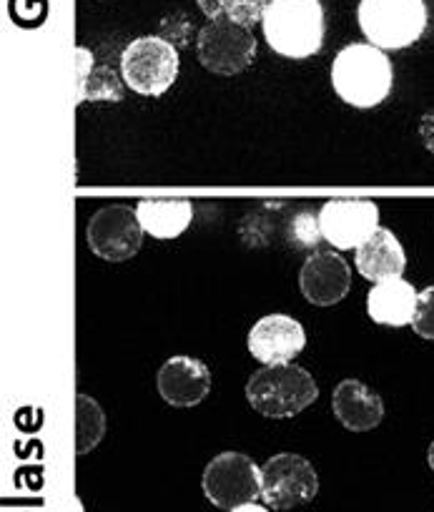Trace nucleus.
<instances>
[{
  "instance_id": "obj_1",
  "label": "nucleus",
  "mask_w": 434,
  "mask_h": 512,
  "mask_svg": "<svg viewBox=\"0 0 434 512\" xmlns=\"http://www.w3.org/2000/svg\"><path fill=\"white\" fill-rule=\"evenodd\" d=\"M271 51L289 61H304L324 46L322 0H269L261 18Z\"/></svg>"
},
{
  "instance_id": "obj_2",
  "label": "nucleus",
  "mask_w": 434,
  "mask_h": 512,
  "mask_svg": "<svg viewBox=\"0 0 434 512\" xmlns=\"http://www.w3.org/2000/svg\"><path fill=\"white\" fill-rule=\"evenodd\" d=\"M394 86L392 61L372 43H352L332 63V88L354 108H374L387 101Z\"/></svg>"
},
{
  "instance_id": "obj_3",
  "label": "nucleus",
  "mask_w": 434,
  "mask_h": 512,
  "mask_svg": "<svg viewBox=\"0 0 434 512\" xmlns=\"http://www.w3.org/2000/svg\"><path fill=\"white\" fill-rule=\"evenodd\" d=\"M319 397V384L299 364L261 367L246 382V400L251 410L269 420H289L312 407Z\"/></svg>"
},
{
  "instance_id": "obj_4",
  "label": "nucleus",
  "mask_w": 434,
  "mask_h": 512,
  "mask_svg": "<svg viewBox=\"0 0 434 512\" xmlns=\"http://www.w3.org/2000/svg\"><path fill=\"white\" fill-rule=\"evenodd\" d=\"M357 21L379 51H402L424 36L429 13L424 0H359Z\"/></svg>"
},
{
  "instance_id": "obj_5",
  "label": "nucleus",
  "mask_w": 434,
  "mask_h": 512,
  "mask_svg": "<svg viewBox=\"0 0 434 512\" xmlns=\"http://www.w3.org/2000/svg\"><path fill=\"white\" fill-rule=\"evenodd\" d=\"M179 48L161 36H141L121 53L123 83L138 96L159 98L179 78Z\"/></svg>"
},
{
  "instance_id": "obj_6",
  "label": "nucleus",
  "mask_w": 434,
  "mask_h": 512,
  "mask_svg": "<svg viewBox=\"0 0 434 512\" xmlns=\"http://www.w3.org/2000/svg\"><path fill=\"white\" fill-rule=\"evenodd\" d=\"M204 495L219 510H236L261 497V467L241 452H221L206 465Z\"/></svg>"
},
{
  "instance_id": "obj_7",
  "label": "nucleus",
  "mask_w": 434,
  "mask_h": 512,
  "mask_svg": "<svg viewBox=\"0 0 434 512\" xmlns=\"http://www.w3.org/2000/svg\"><path fill=\"white\" fill-rule=\"evenodd\" d=\"M319 475L312 462L294 452H281L261 465V500L271 510H292L317 497Z\"/></svg>"
},
{
  "instance_id": "obj_8",
  "label": "nucleus",
  "mask_w": 434,
  "mask_h": 512,
  "mask_svg": "<svg viewBox=\"0 0 434 512\" xmlns=\"http://www.w3.org/2000/svg\"><path fill=\"white\" fill-rule=\"evenodd\" d=\"M196 56L216 76H239L254 63L256 38L251 28L229 21H209L196 38Z\"/></svg>"
},
{
  "instance_id": "obj_9",
  "label": "nucleus",
  "mask_w": 434,
  "mask_h": 512,
  "mask_svg": "<svg viewBox=\"0 0 434 512\" xmlns=\"http://www.w3.org/2000/svg\"><path fill=\"white\" fill-rule=\"evenodd\" d=\"M143 226L136 209L123 204H111L98 209L88 221V246L103 262H128L141 251Z\"/></svg>"
},
{
  "instance_id": "obj_10",
  "label": "nucleus",
  "mask_w": 434,
  "mask_h": 512,
  "mask_svg": "<svg viewBox=\"0 0 434 512\" xmlns=\"http://www.w3.org/2000/svg\"><path fill=\"white\" fill-rule=\"evenodd\" d=\"M319 229L324 241L339 251L367 244L379 226V206L367 199H334L319 209Z\"/></svg>"
},
{
  "instance_id": "obj_11",
  "label": "nucleus",
  "mask_w": 434,
  "mask_h": 512,
  "mask_svg": "<svg viewBox=\"0 0 434 512\" xmlns=\"http://www.w3.org/2000/svg\"><path fill=\"white\" fill-rule=\"evenodd\" d=\"M246 344L256 362L264 367H276V364H294V357H299L307 347V334L302 324L289 314H269L251 327Z\"/></svg>"
},
{
  "instance_id": "obj_12",
  "label": "nucleus",
  "mask_w": 434,
  "mask_h": 512,
  "mask_svg": "<svg viewBox=\"0 0 434 512\" xmlns=\"http://www.w3.org/2000/svg\"><path fill=\"white\" fill-rule=\"evenodd\" d=\"M299 289L314 307H332L352 289V269L337 251H319L304 262L299 272Z\"/></svg>"
},
{
  "instance_id": "obj_13",
  "label": "nucleus",
  "mask_w": 434,
  "mask_h": 512,
  "mask_svg": "<svg viewBox=\"0 0 434 512\" xmlns=\"http://www.w3.org/2000/svg\"><path fill=\"white\" fill-rule=\"evenodd\" d=\"M156 387L171 407H196L211 392V372L199 359L179 354L159 369Z\"/></svg>"
},
{
  "instance_id": "obj_14",
  "label": "nucleus",
  "mask_w": 434,
  "mask_h": 512,
  "mask_svg": "<svg viewBox=\"0 0 434 512\" xmlns=\"http://www.w3.org/2000/svg\"><path fill=\"white\" fill-rule=\"evenodd\" d=\"M334 417L352 432H369L379 427L384 417V402L372 387L359 379H344L332 397Z\"/></svg>"
},
{
  "instance_id": "obj_15",
  "label": "nucleus",
  "mask_w": 434,
  "mask_h": 512,
  "mask_svg": "<svg viewBox=\"0 0 434 512\" xmlns=\"http://www.w3.org/2000/svg\"><path fill=\"white\" fill-rule=\"evenodd\" d=\"M419 292L407 279H387L369 289L367 314L382 327H407L417 312Z\"/></svg>"
},
{
  "instance_id": "obj_16",
  "label": "nucleus",
  "mask_w": 434,
  "mask_h": 512,
  "mask_svg": "<svg viewBox=\"0 0 434 512\" xmlns=\"http://www.w3.org/2000/svg\"><path fill=\"white\" fill-rule=\"evenodd\" d=\"M357 272L362 274L367 282H387V279L402 277L404 267H407V256H404L402 244L397 236L389 229H379L367 244H362L354 256Z\"/></svg>"
},
{
  "instance_id": "obj_17",
  "label": "nucleus",
  "mask_w": 434,
  "mask_h": 512,
  "mask_svg": "<svg viewBox=\"0 0 434 512\" xmlns=\"http://www.w3.org/2000/svg\"><path fill=\"white\" fill-rule=\"evenodd\" d=\"M143 231L159 241L179 239L194 221V206L186 199H143L136 204Z\"/></svg>"
},
{
  "instance_id": "obj_18",
  "label": "nucleus",
  "mask_w": 434,
  "mask_h": 512,
  "mask_svg": "<svg viewBox=\"0 0 434 512\" xmlns=\"http://www.w3.org/2000/svg\"><path fill=\"white\" fill-rule=\"evenodd\" d=\"M209 21H229L251 28L261 23L269 0H196Z\"/></svg>"
},
{
  "instance_id": "obj_19",
  "label": "nucleus",
  "mask_w": 434,
  "mask_h": 512,
  "mask_svg": "<svg viewBox=\"0 0 434 512\" xmlns=\"http://www.w3.org/2000/svg\"><path fill=\"white\" fill-rule=\"evenodd\" d=\"M106 435V415L88 395L76 397V452L86 455Z\"/></svg>"
},
{
  "instance_id": "obj_20",
  "label": "nucleus",
  "mask_w": 434,
  "mask_h": 512,
  "mask_svg": "<svg viewBox=\"0 0 434 512\" xmlns=\"http://www.w3.org/2000/svg\"><path fill=\"white\" fill-rule=\"evenodd\" d=\"M123 98V76H118L111 66H93L91 76L78 91V103L83 101H111Z\"/></svg>"
},
{
  "instance_id": "obj_21",
  "label": "nucleus",
  "mask_w": 434,
  "mask_h": 512,
  "mask_svg": "<svg viewBox=\"0 0 434 512\" xmlns=\"http://www.w3.org/2000/svg\"><path fill=\"white\" fill-rule=\"evenodd\" d=\"M412 329L417 332V337L434 342V287H427L424 292H419Z\"/></svg>"
},
{
  "instance_id": "obj_22",
  "label": "nucleus",
  "mask_w": 434,
  "mask_h": 512,
  "mask_svg": "<svg viewBox=\"0 0 434 512\" xmlns=\"http://www.w3.org/2000/svg\"><path fill=\"white\" fill-rule=\"evenodd\" d=\"M289 236L297 246L302 249H309V246H317L319 241L324 239L322 229H319V214H299L294 216L292 229H289Z\"/></svg>"
},
{
  "instance_id": "obj_23",
  "label": "nucleus",
  "mask_w": 434,
  "mask_h": 512,
  "mask_svg": "<svg viewBox=\"0 0 434 512\" xmlns=\"http://www.w3.org/2000/svg\"><path fill=\"white\" fill-rule=\"evenodd\" d=\"M191 31H194V26H191V21L184 16V13H174V16H169L161 21V38H164V41H169L171 46H176V48H181L189 43Z\"/></svg>"
},
{
  "instance_id": "obj_24",
  "label": "nucleus",
  "mask_w": 434,
  "mask_h": 512,
  "mask_svg": "<svg viewBox=\"0 0 434 512\" xmlns=\"http://www.w3.org/2000/svg\"><path fill=\"white\" fill-rule=\"evenodd\" d=\"M419 136H422L424 149L434 154V113H427L422 118V123H419Z\"/></svg>"
},
{
  "instance_id": "obj_25",
  "label": "nucleus",
  "mask_w": 434,
  "mask_h": 512,
  "mask_svg": "<svg viewBox=\"0 0 434 512\" xmlns=\"http://www.w3.org/2000/svg\"><path fill=\"white\" fill-rule=\"evenodd\" d=\"M231 512H269V510H266V507H261V505H256V502H249V505H241V507H236V510H231Z\"/></svg>"
},
{
  "instance_id": "obj_26",
  "label": "nucleus",
  "mask_w": 434,
  "mask_h": 512,
  "mask_svg": "<svg viewBox=\"0 0 434 512\" xmlns=\"http://www.w3.org/2000/svg\"><path fill=\"white\" fill-rule=\"evenodd\" d=\"M427 462H429V467H432V472H434V440H432V445H429V452H427Z\"/></svg>"
}]
</instances>
